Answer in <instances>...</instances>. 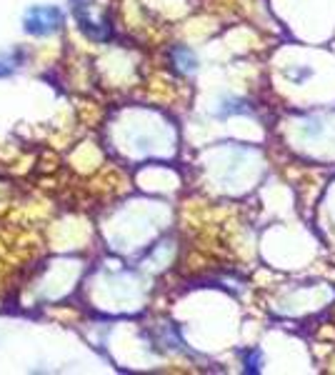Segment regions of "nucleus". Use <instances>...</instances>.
Wrapping results in <instances>:
<instances>
[{"mask_svg":"<svg viewBox=\"0 0 335 375\" xmlns=\"http://www.w3.org/2000/svg\"><path fill=\"white\" fill-rule=\"evenodd\" d=\"M23 25H25V33L35 35V38H45L63 25V13L55 6H33L23 18Z\"/></svg>","mask_w":335,"mask_h":375,"instance_id":"1","label":"nucleus"},{"mask_svg":"<svg viewBox=\"0 0 335 375\" xmlns=\"http://www.w3.org/2000/svg\"><path fill=\"white\" fill-rule=\"evenodd\" d=\"M173 56L178 58V68H181L183 73L195 70V56H193L188 48H176V50H173Z\"/></svg>","mask_w":335,"mask_h":375,"instance_id":"2","label":"nucleus"},{"mask_svg":"<svg viewBox=\"0 0 335 375\" xmlns=\"http://www.w3.org/2000/svg\"><path fill=\"white\" fill-rule=\"evenodd\" d=\"M250 108H248L243 100H231V103H226V108L220 111V116H233V113H248Z\"/></svg>","mask_w":335,"mask_h":375,"instance_id":"3","label":"nucleus"},{"mask_svg":"<svg viewBox=\"0 0 335 375\" xmlns=\"http://www.w3.org/2000/svg\"><path fill=\"white\" fill-rule=\"evenodd\" d=\"M260 350H250V353H245V370H250V373H258L260 370Z\"/></svg>","mask_w":335,"mask_h":375,"instance_id":"4","label":"nucleus"}]
</instances>
